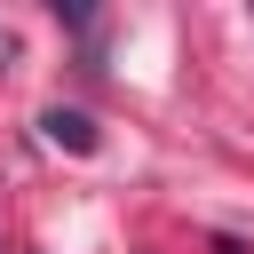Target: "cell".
I'll return each mask as SVG.
<instances>
[{
  "mask_svg": "<svg viewBox=\"0 0 254 254\" xmlns=\"http://www.w3.org/2000/svg\"><path fill=\"white\" fill-rule=\"evenodd\" d=\"M40 135H48L56 151H95V127H87V111H40Z\"/></svg>",
  "mask_w": 254,
  "mask_h": 254,
  "instance_id": "obj_1",
  "label": "cell"
}]
</instances>
